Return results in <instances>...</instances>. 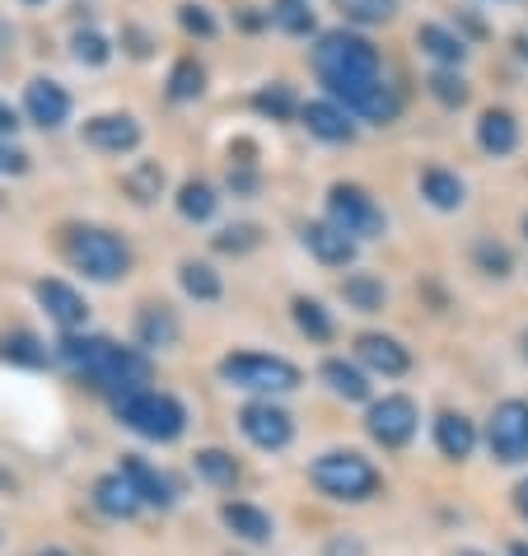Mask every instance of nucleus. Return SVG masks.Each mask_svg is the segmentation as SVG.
Returning a JSON list of instances; mask_svg holds the SVG:
<instances>
[{
  "label": "nucleus",
  "instance_id": "f257e3e1",
  "mask_svg": "<svg viewBox=\"0 0 528 556\" xmlns=\"http://www.w3.org/2000/svg\"><path fill=\"white\" fill-rule=\"evenodd\" d=\"M314 66L328 80L337 99H347L355 113L369 122H393L398 117V94L379 80V52L355 34H328L314 48Z\"/></svg>",
  "mask_w": 528,
  "mask_h": 556
},
{
  "label": "nucleus",
  "instance_id": "f03ea898",
  "mask_svg": "<svg viewBox=\"0 0 528 556\" xmlns=\"http://www.w3.org/2000/svg\"><path fill=\"white\" fill-rule=\"evenodd\" d=\"M61 355H66V365L85 369V375H95L99 383H108V389L117 393H141L150 383V361L146 355H136L131 346H113L103 342V337H71L66 346H61Z\"/></svg>",
  "mask_w": 528,
  "mask_h": 556
},
{
  "label": "nucleus",
  "instance_id": "7ed1b4c3",
  "mask_svg": "<svg viewBox=\"0 0 528 556\" xmlns=\"http://www.w3.org/2000/svg\"><path fill=\"white\" fill-rule=\"evenodd\" d=\"M117 416L136 430V435H146V440H178L183 426H188V416H183V407L174 403V397L150 393V389L122 393L117 397Z\"/></svg>",
  "mask_w": 528,
  "mask_h": 556
},
{
  "label": "nucleus",
  "instance_id": "20e7f679",
  "mask_svg": "<svg viewBox=\"0 0 528 556\" xmlns=\"http://www.w3.org/2000/svg\"><path fill=\"white\" fill-rule=\"evenodd\" d=\"M309 477L332 501H369L379 491V472L361 454H323Z\"/></svg>",
  "mask_w": 528,
  "mask_h": 556
},
{
  "label": "nucleus",
  "instance_id": "39448f33",
  "mask_svg": "<svg viewBox=\"0 0 528 556\" xmlns=\"http://www.w3.org/2000/svg\"><path fill=\"white\" fill-rule=\"evenodd\" d=\"M221 375L248 393H290L300 389V369L281 355H225Z\"/></svg>",
  "mask_w": 528,
  "mask_h": 556
},
{
  "label": "nucleus",
  "instance_id": "423d86ee",
  "mask_svg": "<svg viewBox=\"0 0 528 556\" xmlns=\"http://www.w3.org/2000/svg\"><path fill=\"white\" fill-rule=\"evenodd\" d=\"M71 262L85 276H95V281H117L131 257L113 235H103V229H75L71 235Z\"/></svg>",
  "mask_w": 528,
  "mask_h": 556
},
{
  "label": "nucleus",
  "instance_id": "0eeeda50",
  "mask_svg": "<svg viewBox=\"0 0 528 556\" xmlns=\"http://www.w3.org/2000/svg\"><path fill=\"white\" fill-rule=\"evenodd\" d=\"M487 444L501 463H524L528 458V403L524 397H510V403H501L491 412Z\"/></svg>",
  "mask_w": 528,
  "mask_h": 556
},
{
  "label": "nucleus",
  "instance_id": "6e6552de",
  "mask_svg": "<svg viewBox=\"0 0 528 556\" xmlns=\"http://www.w3.org/2000/svg\"><path fill=\"white\" fill-rule=\"evenodd\" d=\"M328 211H332V225L341 229V235H351V239H375V235H384V211L369 202L361 188H347V182L332 188Z\"/></svg>",
  "mask_w": 528,
  "mask_h": 556
},
{
  "label": "nucleus",
  "instance_id": "1a4fd4ad",
  "mask_svg": "<svg viewBox=\"0 0 528 556\" xmlns=\"http://www.w3.org/2000/svg\"><path fill=\"white\" fill-rule=\"evenodd\" d=\"M369 435L388 450H398V444H407L416 435V403L412 397H384V403L369 407Z\"/></svg>",
  "mask_w": 528,
  "mask_h": 556
},
{
  "label": "nucleus",
  "instance_id": "9d476101",
  "mask_svg": "<svg viewBox=\"0 0 528 556\" xmlns=\"http://www.w3.org/2000/svg\"><path fill=\"white\" fill-rule=\"evenodd\" d=\"M239 426H243V435L253 440L257 450H286L290 435H294L290 416H286L281 407H272V403H253V407H243Z\"/></svg>",
  "mask_w": 528,
  "mask_h": 556
},
{
  "label": "nucleus",
  "instance_id": "9b49d317",
  "mask_svg": "<svg viewBox=\"0 0 528 556\" xmlns=\"http://www.w3.org/2000/svg\"><path fill=\"white\" fill-rule=\"evenodd\" d=\"M24 103H28V117H34L38 127H61V122H66V113H71L66 89L52 85V80H34V85H28Z\"/></svg>",
  "mask_w": 528,
  "mask_h": 556
},
{
  "label": "nucleus",
  "instance_id": "f8f14e48",
  "mask_svg": "<svg viewBox=\"0 0 528 556\" xmlns=\"http://www.w3.org/2000/svg\"><path fill=\"white\" fill-rule=\"evenodd\" d=\"M355 351H361V361L369 365V369H379V375H388V379H398V375H407V351H402L393 337H379V332H369V337H361L355 342Z\"/></svg>",
  "mask_w": 528,
  "mask_h": 556
},
{
  "label": "nucleus",
  "instance_id": "ddd939ff",
  "mask_svg": "<svg viewBox=\"0 0 528 556\" xmlns=\"http://www.w3.org/2000/svg\"><path fill=\"white\" fill-rule=\"evenodd\" d=\"M85 136H89V146H99V150H131L136 146V122L131 117H122V113H103V117H89L85 122Z\"/></svg>",
  "mask_w": 528,
  "mask_h": 556
},
{
  "label": "nucleus",
  "instance_id": "4468645a",
  "mask_svg": "<svg viewBox=\"0 0 528 556\" xmlns=\"http://www.w3.org/2000/svg\"><path fill=\"white\" fill-rule=\"evenodd\" d=\"M304 243H309V253H314L318 262H328V267H347V262L355 257V239L341 235L337 225H309Z\"/></svg>",
  "mask_w": 528,
  "mask_h": 556
},
{
  "label": "nucleus",
  "instance_id": "2eb2a0df",
  "mask_svg": "<svg viewBox=\"0 0 528 556\" xmlns=\"http://www.w3.org/2000/svg\"><path fill=\"white\" fill-rule=\"evenodd\" d=\"M122 477H127V482L136 486V496H141V505H168V501H174V486H168L164 477L154 472L146 458L127 454V458H122Z\"/></svg>",
  "mask_w": 528,
  "mask_h": 556
},
{
  "label": "nucleus",
  "instance_id": "dca6fc26",
  "mask_svg": "<svg viewBox=\"0 0 528 556\" xmlns=\"http://www.w3.org/2000/svg\"><path fill=\"white\" fill-rule=\"evenodd\" d=\"M477 141L487 154H510L519 146V122L505 113V108H491V113H481L477 122Z\"/></svg>",
  "mask_w": 528,
  "mask_h": 556
},
{
  "label": "nucleus",
  "instance_id": "f3484780",
  "mask_svg": "<svg viewBox=\"0 0 528 556\" xmlns=\"http://www.w3.org/2000/svg\"><path fill=\"white\" fill-rule=\"evenodd\" d=\"M38 300H42V308H48V314L61 323V328H80L85 314H89L85 300L75 295L71 286H61V281H42V286H38Z\"/></svg>",
  "mask_w": 528,
  "mask_h": 556
},
{
  "label": "nucleus",
  "instance_id": "a211bd4d",
  "mask_svg": "<svg viewBox=\"0 0 528 556\" xmlns=\"http://www.w3.org/2000/svg\"><path fill=\"white\" fill-rule=\"evenodd\" d=\"M435 444H440V454H444V458H468V454H473V444H477V430H473L468 416L444 412L440 421H435Z\"/></svg>",
  "mask_w": 528,
  "mask_h": 556
},
{
  "label": "nucleus",
  "instance_id": "6ab92c4d",
  "mask_svg": "<svg viewBox=\"0 0 528 556\" xmlns=\"http://www.w3.org/2000/svg\"><path fill=\"white\" fill-rule=\"evenodd\" d=\"M95 505L103 509V515L127 519V515H136V509H141V496H136V486L127 482V477L113 472V477H103V482L95 486Z\"/></svg>",
  "mask_w": 528,
  "mask_h": 556
},
{
  "label": "nucleus",
  "instance_id": "aec40b11",
  "mask_svg": "<svg viewBox=\"0 0 528 556\" xmlns=\"http://www.w3.org/2000/svg\"><path fill=\"white\" fill-rule=\"evenodd\" d=\"M304 127L323 136V141H351V117L337 103H304Z\"/></svg>",
  "mask_w": 528,
  "mask_h": 556
},
{
  "label": "nucleus",
  "instance_id": "412c9836",
  "mask_svg": "<svg viewBox=\"0 0 528 556\" xmlns=\"http://www.w3.org/2000/svg\"><path fill=\"white\" fill-rule=\"evenodd\" d=\"M225 523L243 538V543H267V538H272V519L262 515L257 505H243V501L239 505H225Z\"/></svg>",
  "mask_w": 528,
  "mask_h": 556
},
{
  "label": "nucleus",
  "instance_id": "4be33fe9",
  "mask_svg": "<svg viewBox=\"0 0 528 556\" xmlns=\"http://www.w3.org/2000/svg\"><path fill=\"white\" fill-rule=\"evenodd\" d=\"M323 379H328L332 393H341L347 403H365V397H369L365 375L355 365H347V361H328V365H323Z\"/></svg>",
  "mask_w": 528,
  "mask_h": 556
},
{
  "label": "nucleus",
  "instance_id": "5701e85b",
  "mask_svg": "<svg viewBox=\"0 0 528 556\" xmlns=\"http://www.w3.org/2000/svg\"><path fill=\"white\" fill-rule=\"evenodd\" d=\"M422 192L430 197V206H440V211L463 206V182L454 174H444V168H430V174L422 178Z\"/></svg>",
  "mask_w": 528,
  "mask_h": 556
},
{
  "label": "nucleus",
  "instance_id": "b1692460",
  "mask_svg": "<svg viewBox=\"0 0 528 556\" xmlns=\"http://www.w3.org/2000/svg\"><path fill=\"white\" fill-rule=\"evenodd\" d=\"M141 342L146 346H174L178 342V323L168 308H146L141 314Z\"/></svg>",
  "mask_w": 528,
  "mask_h": 556
},
{
  "label": "nucleus",
  "instance_id": "393cba45",
  "mask_svg": "<svg viewBox=\"0 0 528 556\" xmlns=\"http://www.w3.org/2000/svg\"><path fill=\"white\" fill-rule=\"evenodd\" d=\"M183 290L197 300H221V276L206 262H183Z\"/></svg>",
  "mask_w": 528,
  "mask_h": 556
},
{
  "label": "nucleus",
  "instance_id": "a878e982",
  "mask_svg": "<svg viewBox=\"0 0 528 556\" xmlns=\"http://www.w3.org/2000/svg\"><path fill=\"white\" fill-rule=\"evenodd\" d=\"M197 472L206 477V482H215V486H229L239 477V463L229 458L225 450H201L197 454Z\"/></svg>",
  "mask_w": 528,
  "mask_h": 556
},
{
  "label": "nucleus",
  "instance_id": "bb28decb",
  "mask_svg": "<svg viewBox=\"0 0 528 556\" xmlns=\"http://www.w3.org/2000/svg\"><path fill=\"white\" fill-rule=\"evenodd\" d=\"M127 188H131L136 202H154V197H160V188H164V168L154 164V160L136 164L131 174H127Z\"/></svg>",
  "mask_w": 528,
  "mask_h": 556
},
{
  "label": "nucleus",
  "instance_id": "cd10ccee",
  "mask_svg": "<svg viewBox=\"0 0 528 556\" xmlns=\"http://www.w3.org/2000/svg\"><path fill=\"white\" fill-rule=\"evenodd\" d=\"M341 295H347V304L361 308V314H375V308H384V286L369 281V276H351V281L341 286Z\"/></svg>",
  "mask_w": 528,
  "mask_h": 556
},
{
  "label": "nucleus",
  "instance_id": "c85d7f7f",
  "mask_svg": "<svg viewBox=\"0 0 528 556\" xmlns=\"http://www.w3.org/2000/svg\"><path fill=\"white\" fill-rule=\"evenodd\" d=\"M201 89H206V71H201L197 61H178L174 75H168V94L174 99H197Z\"/></svg>",
  "mask_w": 528,
  "mask_h": 556
},
{
  "label": "nucleus",
  "instance_id": "c756f323",
  "mask_svg": "<svg viewBox=\"0 0 528 556\" xmlns=\"http://www.w3.org/2000/svg\"><path fill=\"white\" fill-rule=\"evenodd\" d=\"M422 48H426L430 56H440V61H463V52H468V48H463V42L449 34V28H440V24H426V28H422Z\"/></svg>",
  "mask_w": 528,
  "mask_h": 556
},
{
  "label": "nucleus",
  "instance_id": "7c9ffc66",
  "mask_svg": "<svg viewBox=\"0 0 528 556\" xmlns=\"http://www.w3.org/2000/svg\"><path fill=\"white\" fill-rule=\"evenodd\" d=\"M272 24L286 28V34H309L314 28V10L300 5V0H281V5H272Z\"/></svg>",
  "mask_w": 528,
  "mask_h": 556
},
{
  "label": "nucleus",
  "instance_id": "2f4dec72",
  "mask_svg": "<svg viewBox=\"0 0 528 556\" xmlns=\"http://www.w3.org/2000/svg\"><path fill=\"white\" fill-rule=\"evenodd\" d=\"M178 211L188 215V220H211V211H215V192L206 188V182H188L178 197Z\"/></svg>",
  "mask_w": 528,
  "mask_h": 556
},
{
  "label": "nucleus",
  "instance_id": "473e14b6",
  "mask_svg": "<svg viewBox=\"0 0 528 556\" xmlns=\"http://www.w3.org/2000/svg\"><path fill=\"white\" fill-rule=\"evenodd\" d=\"M341 14L355 24H384L393 14V0H337Z\"/></svg>",
  "mask_w": 528,
  "mask_h": 556
},
{
  "label": "nucleus",
  "instance_id": "72a5a7b5",
  "mask_svg": "<svg viewBox=\"0 0 528 556\" xmlns=\"http://www.w3.org/2000/svg\"><path fill=\"white\" fill-rule=\"evenodd\" d=\"M294 323H300L309 337H318V342H328V337H332V323H328V314H323V304H314V300L294 304Z\"/></svg>",
  "mask_w": 528,
  "mask_h": 556
},
{
  "label": "nucleus",
  "instance_id": "f704fd0d",
  "mask_svg": "<svg viewBox=\"0 0 528 556\" xmlns=\"http://www.w3.org/2000/svg\"><path fill=\"white\" fill-rule=\"evenodd\" d=\"M430 89H435V99L449 103V108L468 99V85H463L458 75H449V71H435V75H430Z\"/></svg>",
  "mask_w": 528,
  "mask_h": 556
},
{
  "label": "nucleus",
  "instance_id": "c9c22d12",
  "mask_svg": "<svg viewBox=\"0 0 528 556\" xmlns=\"http://www.w3.org/2000/svg\"><path fill=\"white\" fill-rule=\"evenodd\" d=\"M75 56L89 61V66H103V61H108V38H99V34H75Z\"/></svg>",
  "mask_w": 528,
  "mask_h": 556
},
{
  "label": "nucleus",
  "instance_id": "e433bc0d",
  "mask_svg": "<svg viewBox=\"0 0 528 556\" xmlns=\"http://www.w3.org/2000/svg\"><path fill=\"white\" fill-rule=\"evenodd\" d=\"M5 355H14V361H24V365H42V361H48V351H38V342H34V337H10V342H5Z\"/></svg>",
  "mask_w": 528,
  "mask_h": 556
},
{
  "label": "nucleus",
  "instance_id": "4c0bfd02",
  "mask_svg": "<svg viewBox=\"0 0 528 556\" xmlns=\"http://www.w3.org/2000/svg\"><path fill=\"white\" fill-rule=\"evenodd\" d=\"M477 262H481V267H487L491 276H505L510 253H505V249H495V243H477Z\"/></svg>",
  "mask_w": 528,
  "mask_h": 556
},
{
  "label": "nucleus",
  "instance_id": "58836bf2",
  "mask_svg": "<svg viewBox=\"0 0 528 556\" xmlns=\"http://www.w3.org/2000/svg\"><path fill=\"white\" fill-rule=\"evenodd\" d=\"M257 108H262V113H272V117H286L290 113V94H286V89H262Z\"/></svg>",
  "mask_w": 528,
  "mask_h": 556
},
{
  "label": "nucleus",
  "instance_id": "ea45409f",
  "mask_svg": "<svg viewBox=\"0 0 528 556\" xmlns=\"http://www.w3.org/2000/svg\"><path fill=\"white\" fill-rule=\"evenodd\" d=\"M183 24H188L192 34H215L211 14H206V10H197V5H183Z\"/></svg>",
  "mask_w": 528,
  "mask_h": 556
},
{
  "label": "nucleus",
  "instance_id": "a19ab883",
  "mask_svg": "<svg viewBox=\"0 0 528 556\" xmlns=\"http://www.w3.org/2000/svg\"><path fill=\"white\" fill-rule=\"evenodd\" d=\"M215 243H221V249H248V243H253V229H248V225H239V229H225V235L215 239Z\"/></svg>",
  "mask_w": 528,
  "mask_h": 556
},
{
  "label": "nucleus",
  "instance_id": "79ce46f5",
  "mask_svg": "<svg viewBox=\"0 0 528 556\" xmlns=\"http://www.w3.org/2000/svg\"><path fill=\"white\" fill-rule=\"evenodd\" d=\"M0 174H24V154L14 146H0Z\"/></svg>",
  "mask_w": 528,
  "mask_h": 556
},
{
  "label": "nucleus",
  "instance_id": "37998d69",
  "mask_svg": "<svg viewBox=\"0 0 528 556\" xmlns=\"http://www.w3.org/2000/svg\"><path fill=\"white\" fill-rule=\"evenodd\" d=\"M515 509L528 519V482H519V486H515Z\"/></svg>",
  "mask_w": 528,
  "mask_h": 556
},
{
  "label": "nucleus",
  "instance_id": "c03bdc74",
  "mask_svg": "<svg viewBox=\"0 0 528 556\" xmlns=\"http://www.w3.org/2000/svg\"><path fill=\"white\" fill-rule=\"evenodd\" d=\"M14 127H20V122H14V108L0 103V131H14Z\"/></svg>",
  "mask_w": 528,
  "mask_h": 556
},
{
  "label": "nucleus",
  "instance_id": "a18cd8bd",
  "mask_svg": "<svg viewBox=\"0 0 528 556\" xmlns=\"http://www.w3.org/2000/svg\"><path fill=\"white\" fill-rule=\"evenodd\" d=\"M510 556H528V543H515V547H510Z\"/></svg>",
  "mask_w": 528,
  "mask_h": 556
},
{
  "label": "nucleus",
  "instance_id": "49530a36",
  "mask_svg": "<svg viewBox=\"0 0 528 556\" xmlns=\"http://www.w3.org/2000/svg\"><path fill=\"white\" fill-rule=\"evenodd\" d=\"M38 556H66V552H56V547H52V552H38Z\"/></svg>",
  "mask_w": 528,
  "mask_h": 556
},
{
  "label": "nucleus",
  "instance_id": "de8ad7c7",
  "mask_svg": "<svg viewBox=\"0 0 528 556\" xmlns=\"http://www.w3.org/2000/svg\"><path fill=\"white\" fill-rule=\"evenodd\" d=\"M458 556H487V552H458Z\"/></svg>",
  "mask_w": 528,
  "mask_h": 556
},
{
  "label": "nucleus",
  "instance_id": "09e8293b",
  "mask_svg": "<svg viewBox=\"0 0 528 556\" xmlns=\"http://www.w3.org/2000/svg\"><path fill=\"white\" fill-rule=\"evenodd\" d=\"M524 229H528V220H524Z\"/></svg>",
  "mask_w": 528,
  "mask_h": 556
}]
</instances>
